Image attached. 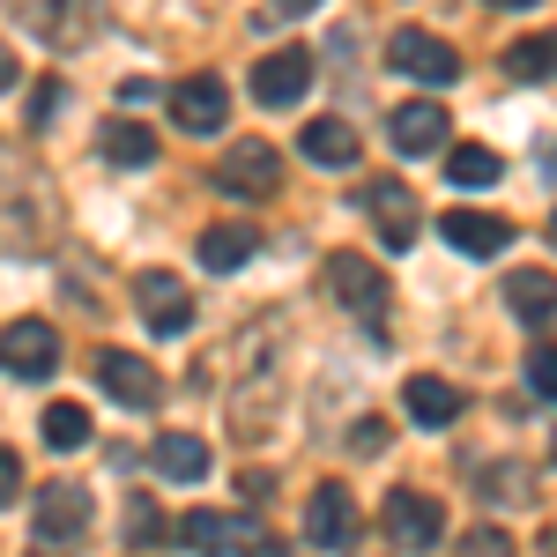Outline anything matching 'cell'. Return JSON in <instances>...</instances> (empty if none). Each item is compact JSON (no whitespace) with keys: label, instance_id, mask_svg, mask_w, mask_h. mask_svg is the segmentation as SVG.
I'll use <instances>...</instances> for the list:
<instances>
[{"label":"cell","instance_id":"1","mask_svg":"<svg viewBox=\"0 0 557 557\" xmlns=\"http://www.w3.org/2000/svg\"><path fill=\"white\" fill-rule=\"evenodd\" d=\"M15 23H23V38H38L45 52H75L89 45L97 30V0H0Z\"/></svg>","mask_w":557,"mask_h":557},{"label":"cell","instance_id":"2","mask_svg":"<svg viewBox=\"0 0 557 557\" xmlns=\"http://www.w3.org/2000/svg\"><path fill=\"white\" fill-rule=\"evenodd\" d=\"M172 535H178L194 557H253L260 543H268L253 513H186Z\"/></svg>","mask_w":557,"mask_h":557},{"label":"cell","instance_id":"3","mask_svg":"<svg viewBox=\"0 0 557 557\" xmlns=\"http://www.w3.org/2000/svg\"><path fill=\"white\" fill-rule=\"evenodd\" d=\"M357 209L372 215V231H380L386 253H409V246H417V231H424V215H417V194H409L401 178H372V186L357 194Z\"/></svg>","mask_w":557,"mask_h":557},{"label":"cell","instance_id":"4","mask_svg":"<svg viewBox=\"0 0 557 557\" xmlns=\"http://www.w3.org/2000/svg\"><path fill=\"white\" fill-rule=\"evenodd\" d=\"M327 290L372 327L386 343V327H380V312H386V275H380V260H364V253H327Z\"/></svg>","mask_w":557,"mask_h":557},{"label":"cell","instance_id":"5","mask_svg":"<svg viewBox=\"0 0 557 557\" xmlns=\"http://www.w3.org/2000/svg\"><path fill=\"white\" fill-rule=\"evenodd\" d=\"M215 186L238 194V201L275 194V186H283V157H275V141H231V149L215 157Z\"/></svg>","mask_w":557,"mask_h":557},{"label":"cell","instance_id":"6","mask_svg":"<svg viewBox=\"0 0 557 557\" xmlns=\"http://www.w3.org/2000/svg\"><path fill=\"white\" fill-rule=\"evenodd\" d=\"M386 67H394V75H409V83H454V75H461V52H454V45L446 38H431V30H394V38H386Z\"/></svg>","mask_w":557,"mask_h":557},{"label":"cell","instance_id":"7","mask_svg":"<svg viewBox=\"0 0 557 557\" xmlns=\"http://www.w3.org/2000/svg\"><path fill=\"white\" fill-rule=\"evenodd\" d=\"M52 364H60V335L45 320H8L0 327V372L8 380H45Z\"/></svg>","mask_w":557,"mask_h":557},{"label":"cell","instance_id":"8","mask_svg":"<svg viewBox=\"0 0 557 557\" xmlns=\"http://www.w3.org/2000/svg\"><path fill=\"white\" fill-rule=\"evenodd\" d=\"M134 305H141V320H149V335H186L194 327V290L164 275V268H149L141 283H134Z\"/></svg>","mask_w":557,"mask_h":557},{"label":"cell","instance_id":"9","mask_svg":"<svg viewBox=\"0 0 557 557\" xmlns=\"http://www.w3.org/2000/svg\"><path fill=\"white\" fill-rule=\"evenodd\" d=\"M97 380H104V394H112L120 409H157V401H164L157 364H141L134 349H97Z\"/></svg>","mask_w":557,"mask_h":557},{"label":"cell","instance_id":"10","mask_svg":"<svg viewBox=\"0 0 557 557\" xmlns=\"http://www.w3.org/2000/svg\"><path fill=\"white\" fill-rule=\"evenodd\" d=\"M305 543H312V550H349V543H357V498H349L343 483H320V491H312V506H305Z\"/></svg>","mask_w":557,"mask_h":557},{"label":"cell","instance_id":"11","mask_svg":"<svg viewBox=\"0 0 557 557\" xmlns=\"http://www.w3.org/2000/svg\"><path fill=\"white\" fill-rule=\"evenodd\" d=\"M30 520H38L45 550H60V543H75V535L89 528V491H75V483H45L38 506H30Z\"/></svg>","mask_w":557,"mask_h":557},{"label":"cell","instance_id":"12","mask_svg":"<svg viewBox=\"0 0 557 557\" xmlns=\"http://www.w3.org/2000/svg\"><path fill=\"white\" fill-rule=\"evenodd\" d=\"M172 120L186 134H223V120H231V89L215 83V75H186V83H172Z\"/></svg>","mask_w":557,"mask_h":557},{"label":"cell","instance_id":"13","mask_svg":"<svg viewBox=\"0 0 557 557\" xmlns=\"http://www.w3.org/2000/svg\"><path fill=\"white\" fill-rule=\"evenodd\" d=\"M386 528H394L401 550H438L446 513H438V498H424V491H394V498H386Z\"/></svg>","mask_w":557,"mask_h":557},{"label":"cell","instance_id":"14","mask_svg":"<svg viewBox=\"0 0 557 557\" xmlns=\"http://www.w3.org/2000/svg\"><path fill=\"white\" fill-rule=\"evenodd\" d=\"M305 83H312V52H305V45H283V52H268V60L253 67V97H260V104H275V112L298 104Z\"/></svg>","mask_w":557,"mask_h":557},{"label":"cell","instance_id":"15","mask_svg":"<svg viewBox=\"0 0 557 557\" xmlns=\"http://www.w3.org/2000/svg\"><path fill=\"white\" fill-rule=\"evenodd\" d=\"M386 141H394L401 157H431V149L446 141V104H438V97H417V104H401V112L386 120Z\"/></svg>","mask_w":557,"mask_h":557},{"label":"cell","instance_id":"16","mask_svg":"<svg viewBox=\"0 0 557 557\" xmlns=\"http://www.w3.org/2000/svg\"><path fill=\"white\" fill-rule=\"evenodd\" d=\"M438 238H446V246H461V253H475V260H491V253H506V246H513V223H506V215L454 209V215H438Z\"/></svg>","mask_w":557,"mask_h":557},{"label":"cell","instance_id":"17","mask_svg":"<svg viewBox=\"0 0 557 557\" xmlns=\"http://www.w3.org/2000/svg\"><path fill=\"white\" fill-rule=\"evenodd\" d=\"M97 149H104V164H120V172H149V164H157V134L141 127V120H127V112L97 127Z\"/></svg>","mask_w":557,"mask_h":557},{"label":"cell","instance_id":"18","mask_svg":"<svg viewBox=\"0 0 557 557\" xmlns=\"http://www.w3.org/2000/svg\"><path fill=\"white\" fill-rule=\"evenodd\" d=\"M253 253H260L253 223H209V231H201V268H209V275H238Z\"/></svg>","mask_w":557,"mask_h":557},{"label":"cell","instance_id":"19","mask_svg":"<svg viewBox=\"0 0 557 557\" xmlns=\"http://www.w3.org/2000/svg\"><path fill=\"white\" fill-rule=\"evenodd\" d=\"M357 149H364V141H357L343 120H312V127L298 134V157H305V164H320V172H349Z\"/></svg>","mask_w":557,"mask_h":557},{"label":"cell","instance_id":"20","mask_svg":"<svg viewBox=\"0 0 557 557\" xmlns=\"http://www.w3.org/2000/svg\"><path fill=\"white\" fill-rule=\"evenodd\" d=\"M506 305H513L528 327H550L557 320V275H543V268H513V275H506Z\"/></svg>","mask_w":557,"mask_h":557},{"label":"cell","instance_id":"21","mask_svg":"<svg viewBox=\"0 0 557 557\" xmlns=\"http://www.w3.org/2000/svg\"><path fill=\"white\" fill-rule=\"evenodd\" d=\"M149 461H157V475H172V483H201V475H209V446H201L194 431H164V438L149 446Z\"/></svg>","mask_w":557,"mask_h":557},{"label":"cell","instance_id":"22","mask_svg":"<svg viewBox=\"0 0 557 557\" xmlns=\"http://www.w3.org/2000/svg\"><path fill=\"white\" fill-rule=\"evenodd\" d=\"M409 417H417V424H454V417H461V386H446V380H431V372H417V380H409Z\"/></svg>","mask_w":557,"mask_h":557},{"label":"cell","instance_id":"23","mask_svg":"<svg viewBox=\"0 0 557 557\" xmlns=\"http://www.w3.org/2000/svg\"><path fill=\"white\" fill-rule=\"evenodd\" d=\"M38 431H45V446H52V454H83L89 438H97V431H89V409H83V401H52Z\"/></svg>","mask_w":557,"mask_h":557},{"label":"cell","instance_id":"24","mask_svg":"<svg viewBox=\"0 0 557 557\" xmlns=\"http://www.w3.org/2000/svg\"><path fill=\"white\" fill-rule=\"evenodd\" d=\"M506 75L513 83H557V38H520L506 52Z\"/></svg>","mask_w":557,"mask_h":557},{"label":"cell","instance_id":"25","mask_svg":"<svg viewBox=\"0 0 557 557\" xmlns=\"http://www.w3.org/2000/svg\"><path fill=\"white\" fill-rule=\"evenodd\" d=\"M475 491H483L491 506H535V475L520 469V461H506V469H483V475H475Z\"/></svg>","mask_w":557,"mask_h":557},{"label":"cell","instance_id":"26","mask_svg":"<svg viewBox=\"0 0 557 557\" xmlns=\"http://www.w3.org/2000/svg\"><path fill=\"white\" fill-rule=\"evenodd\" d=\"M446 178H454V186H491V178H498V149H475V141L446 149Z\"/></svg>","mask_w":557,"mask_h":557},{"label":"cell","instance_id":"27","mask_svg":"<svg viewBox=\"0 0 557 557\" xmlns=\"http://www.w3.org/2000/svg\"><path fill=\"white\" fill-rule=\"evenodd\" d=\"M528 386H535L543 401H557V343H535V349H528Z\"/></svg>","mask_w":557,"mask_h":557},{"label":"cell","instance_id":"28","mask_svg":"<svg viewBox=\"0 0 557 557\" xmlns=\"http://www.w3.org/2000/svg\"><path fill=\"white\" fill-rule=\"evenodd\" d=\"M172 528H164V513L149 506V498H134V513H127V543H164Z\"/></svg>","mask_w":557,"mask_h":557},{"label":"cell","instance_id":"29","mask_svg":"<svg viewBox=\"0 0 557 557\" xmlns=\"http://www.w3.org/2000/svg\"><path fill=\"white\" fill-rule=\"evenodd\" d=\"M461 557H513V543H506L498 528H469V535H461Z\"/></svg>","mask_w":557,"mask_h":557},{"label":"cell","instance_id":"30","mask_svg":"<svg viewBox=\"0 0 557 557\" xmlns=\"http://www.w3.org/2000/svg\"><path fill=\"white\" fill-rule=\"evenodd\" d=\"M386 438H394V431H386V417H364V424H349V454H380Z\"/></svg>","mask_w":557,"mask_h":557},{"label":"cell","instance_id":"31","mask_svg":"<svg viewBox=\"0 0 557 557\" xmlns=\"http://www.w3.org/2000/svg\"><path fill=\"white\" fill-rule=\"evenodd\" d=\"M157 97H164V83H141V75H134V83H120V104H127V112H149Z\"/></svg>","mask_w":557,"mask_h":557},{"label":"cell","instance_id":"32","mask_svg":"<svg viewBox=\"0 0 557 557\" xmlns=\"http://www.w3.org/2000/svg\"><path fill=\"white\" fill-rule=\"evenodd\" d=\"M15 498H23V461L0 446V506H15Z\"/></svg>","mask_w":557,"mask_h":557},{"label":"cell","instance_id":"33","mask_svg":"<svg viewBox=\"0 0 557 557\" xmlns=\"http://www.w3.org/2000/svg\"><path fill=\"white\" fill-rule=\"evenodd\" d=\"M52 104H60V83L45 75V83H38V104H30V127H45V120H52Z\"/></svg>","mask_w":557,"mask_h":557},{"label":"cell","instance_id":"34","mask_svg":"<svg viewBox=\"0 0 557 557\" xmlns=\"http://www.w3.org/2000/svg\"><path fill=\"white\" fill-rule=\"evenodd\" d=\"M268 8H275V15H312L320 0H268Z\"/></svg>","mask_w":557,"mask_h":557},{"label":"cell","instance_id":"35","mask_svg":"<svg viewBox=\"0 0 557 557\" xmlns=\"http://www.w3.org/2000/svg\"><path fill=\"white\" fill-rule=\"evenodd\" d=\"M0 89H15V52H0Z\"/></svg>","mask_w":557,"mask_h":557},{"label":"cell","instance_id":"36","mask_svg":"<svg viewBox=\"0 0 557 557\" xmlns=\"http://www.w3.org/2000/svg\"><path fill=\"white\" fill-rule=\"evenodd\" d=\"M491 8H535V0H491Z\"/></svg>","mask_w":557,"mask_h":557},{"label":"cell","instance_id":"37","mask_svg":"<svg viewBox=\"0 0 557 557\" xmlns=\"http://www.w3.org/2000/svg\"><path fill=\"white\" fill-rule=\"evenodd\" d=\"M550 246H557V215H550Z\"/></svg>","mask_w":557,"mask_h":557},{"label":"cell","instance_id":"38","mask_svg":"<svg viewBox=\"0 0 557 557\" xmlns=\"http://www.w3.org/2000/svg\"><path fill=\"white\" fill-rule=\"evenodd\" d=\"M38 557H60V550H45V543H38Z\"/></svg>","mask_w":557,"mask_h":557},{"label":"cell","instance_id":"39","mask_svg":"<svg viewBox=\"0 0 557 557\" xmlns=\"http://www.w3.org/2000/svg\"><path fill=\"white\" fill-rule=\"evenodd\" d=\"M550 454H557V446H550Z\"/></svg>","mask_w":557,"mask_h":557}]
</instances>
